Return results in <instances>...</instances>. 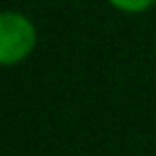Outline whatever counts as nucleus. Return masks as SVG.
<instances>
[{
  "mask_svg": "<svg viewBox=\"0 0 156 156\" xmlns=\"http://www.w3.org/2000/svg\"><path fill=\"white\" fill-rule=\"evenodd\" d=\"M37 46L34 24L20 12H0V66L24 61Z\"/></svg>",
  "mask_w": 156,
  "mask_h": 156,
  "instance_id": "obj_1",
  "label": "nucleus"
},
{
  "mask_svg": "<svg viewBox=\"0 0 156 156\" xmlns=\"http://www.w3.org/2000/svg\"><path fill=\"white\" fill-rule=\"evenodd\" d=\"M107 2L122 12H144L154 5V0H107Z\"/></svg>",
  "mask_w": 156,
  "mask_h": 156,
  "instance_id": "obj_2",
  "label": "nucleus"
}]
</instances>
